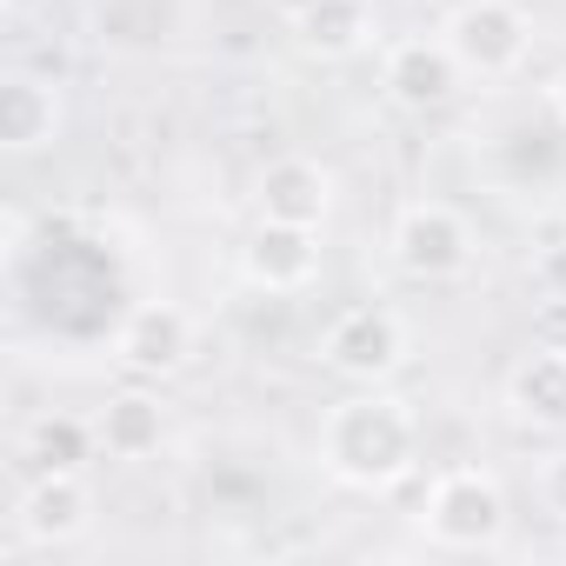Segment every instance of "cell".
<instances>
[{
    "label": "cell",
    "instance_id": "obj_16",
    "mask_svg": "<svg viewBox=\"0 0 566 566\" xmlns=\"http://www.w3.org/2000/svg\"><path fill=\"white\" fill-rule=\"evenodd\" d=\"M539 500H546L553 520H566V453H553V460L539 467Z\"/></svg>",
    "mask_w": 566,
    "mask_h": 566
},
{
    "label": "cell",
    "instance_id": "obj_9",
    "mask_svg": "<svg viewBox=\"0 0 566 566\" xmlns=\"http://www.w3.org/2000/svg\"><path fill=\"white\" fill-rule=\"evenodd\" d=\"M380 87H387V101L427 114V107H440V101L460 87V61H453L447 41L413 34V41H394V48H387V61H380Z\"/></svg>",
    "mask_w": 566,
    "mask_h": 566
},
{
    "label": "cell",
    "instance_id": "obj_4",
    "mask_svg": "<svg viewBox=\"0 0 566 566\" xmlns=\"http://www.w3.org/2000/svg\"><path fill=\"white\" fill-rule=\"evenodd\" d=\"M394 260L407 280H453L473 260V227L447 200H413L394 220Z\"/></svg>",
    "mask_w": 566,
    "mask_h": 566
},
{
    "label": "cell",
    "instance_id": "obj_3",
    "mask_svg": "<svg viewBox=\"0 0 566 566\" xmlns=\"http://www.w3.org/2000/svg\"><path fill=\"white\" fill-rule=\"evenodd\" d=\"M460 61V74H480V81H500L526 61L533 48V21L520 0H467V8H453L447 34H440Z\"/></svg>",
    "mask_w": 566,
    "mask_h": 566
},
{
    "label": "cell",
    "instance_id": "obj_10",
    "mask_svg": "<svg viewBox=\"0 0 566 566\" xmlns=\"http://www.w3.org/2000/svg\"><path fill=\"white\" fill-rule=\"evenodd\" d=\"M334 207V174L307 154H287L260 174V220H287V227H321Z\"/></svg>",
    "mask_w": 566,
    "mask_h": 566
},
{
    "label": "cell",
    "instance_id": "obj_18",
    "mask_svg": "<svg viewBox=\"0 0 566 566\" xmlns=\"http://www.w3.org/2000/svg\"><path fill=\"white\" fill-rule=\"evenodd\" d=\"M546 107H553V114H559V127H566V67L553 74V87H546Z\"/></svg>",
    "mask_w": 566,
    "mask_h": 566
},
{
    "label": "cell",
    "instance_id": "obj_8",
    "mask_svg": "<svg viewBox=\"0 0 566 566\" xmlns=\"http://www.w3.org/2000/svg\"><path fill=\"white\" fill-rule=\"evenodd\" d=\"M14 520H21V539H34V546H67V539L87 533L94 493H87L81 473H34V480L21 486Z\"/></svg>",
    "mask_w": 566,
    "mask_h": 566
},
{
    "label": "cell",
    "instance_id": "obj_5",
    "mask_svg": "<svg viewBox=\"0 0 566 566\" xmlns=\"http://www.w3.org/2000/svg\"><path fill=\"white\" fill-rule=\"evenodd\" d=\"M321 360H327L340 380L380 387V380L400 374V360H407V327H400L394 307H347V314L327 327Z\"/></svg>",
    "mask_w": 566,
    "mask_h": 566
},
{
    "label": "cell",
    "instance_id": "obj_7",
    "mask_svg": "<svg viewBox=\"0 0 566 566\" xmlns=\"http://www.w3.org/2000/svg\"><path fill=\"white\" fill-rule=\"evenodd\" d=\"M187 354H193V321H187L174 301H140V307L120 321V334H114V360H120L127 374H140V380L180 374Z\"/></svg>",
    "mask_w": 566,
    "mask_h": 566
},
{
    "label": "cell",
    "instance_id": "obj_2",
    "mask_svg": "<svg viewBox=\"0 0 566 566\" xmlns=\"http://www.w3.org/2000/svg\"><path fill=\"white\" fill-rule=\"evenodd\" d=\"M427 533L453 553H473V546H493L506 533V493L493 473L480 467H447L433 486H427Z\"/></svg>",
    "mask_w": 566,
    "mask_h": 566
},
{
    "label": "cell",
    "instance_id": "obj_14",
    "mask_svg": "<svg viewBox=\"0 0 566 566\" xmlns=\"http://www.w3.org/2000/svg\"><path fill=\"white\" fill-rule=\"evenodd\" d=\"M94 447H101L94 420H74V413H41V420H28V433H21V460H28L34 473H81V467L94 460Z\"/></svg>",
    "mask_w": 566,
    "mask_h": 566
},
{
    "label": "cell",
    "instance_id": "obj_17",
    "mask_svg": "<svg viewBox=\"0 0 566 566\" xmlns=\"http://www.w3.org/2000/svg\"><path fill=\"white\" fill-rule=\"evenodd\" d=\"M539 287H546L553 301H566V240H553V247L539 253Z\"/></svg>",
    "mask_w": 566,
    "mask_h": 566
},
{
    "label": "cell",
    "instance_id": "obj_13",
    "mask_svg": "<svg viewBox=\"0 0 566 566\" xmlns=\"http://www.w3.org/2000/svg\"><path fill=\"white\" fill-rule=\"evenodd\" d=\"M94 433H101V447H107L114 460H147V453H160V440H167V413H160L154 394H114V400L94 413Z\"/></svg>",
    "mask_w": 566,
    "mask_h": 566
},
{
    "label": "cell",
    "instance_id": "obj_6",
    "mask_svg": "<svg viewBox=\"0 0 566 566\" xmlns=\"http://www.w3.org/2000/svg\"><path fill=\"white\" fill-rule=\"evenodd\" d=\"M240 273L260 294H307L321 280V227H287V220H260L240 247Z\"/></svg>",
    "mask_w": 566,
    "mask_h": 566
},
{
    "label": "cell",
    "instance_id": "obj_12",
    "mask_svg": "<svg viewBox=\"0 0 566 566\" xmlns=\"http://www.w3.org/2000/svg\"><path fill=\"white\" fill-rule=\"evenodd\" d=\"M506 407L526 427H566V347H533L506 374Z\"/></svg>",
    "mask_w": 566,
    "mask_h": 566
},
{
    "label": "cell",
    "instance_id": "obj_11",
    "mask_svg": "<svg viewBox=\"0 0 566 566\" xmlns=\"http://www.w3.org/2000/svg\"><path fill=\"white\" fill-rule=\"evenodd\" d=\"M61 134V87L41 74H14L0 87V140L14 154H41Z\"/></svg>",
    "mask_w": 566,
    "mask_h": 566
},
{
    "label": "cell",
    "instance_id": "obj_15",
    "mask_svg": "<svg viewBox=\"0 0 566 566\" xmlns=\"http://www.w3.org/2000/svg\"><path fill=\"white\" fill-rule=\"evenodd\" d=\"M294 34H301L307 54L340 61V54H360L367 48L374 14H367V0H307V8L294 14Z\"/></svg>",
    "mask_w": 566,
    "mask_h": 566
},
{
    "label": "cell",
    "instance_id": "obj_1",
    "mask_svg": "<svg viewBox=\"0 0 566 566\" xmlns=\"http://www.w3.org/2000/svg\"><path fill=\"white\" fill-rule=\"evenodd\" d=\"M413 453H420V420L407 400L394 394H354L327 413L321 427V460L340 486L354 493H387L394 480L413 473Z\"/></svg>",
    "mask_w": 566,
    "mask_h": 566
}]
</instances>
